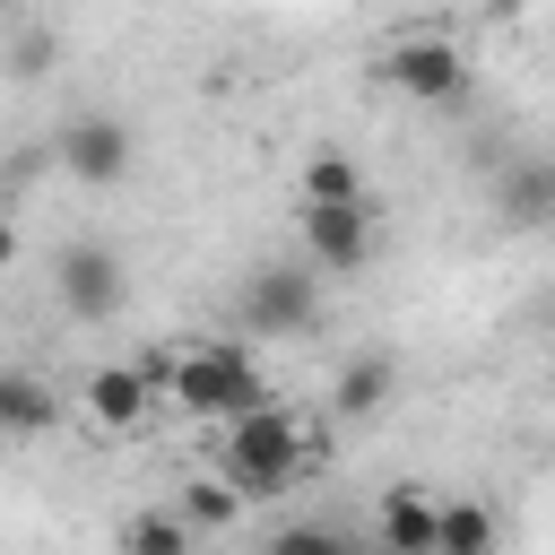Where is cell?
<instances>
[{"label": "cell", "instance_id": "1", "mask_svg": "<svg viewBox=\"0 0 555 555\" xmlns=\"http://www.w3.org/2000/svg\"><path fill=\"white\" fill-rule=\"evenodd\" d=\"M312 468V434H304V416L286 408V399H260V408H243V416H225V451H217V477L251 503V494H278V486H295Z\"/></svg>", "mask_w": 555, "mask_h": 555}, {"label": "cell", "instance_id": "2", "mask_svg": "<svg viewBox=\"0 0 555 555\" xmlns=\"http://www.w3.org/2000/svg\"><path fill=\"white\" fill-rule=\"evenodd\" d=\"M139 373H147L156 390H173V408H182V416H243V408H260V399H269V382H260L251 347H234V338L147 356Z\"/></svg>", "mask_w": 555, "mask_h": 555}, {"label": "cell", "instance_id": "3", "mask_svg": "<svg viewBox=\"0 0 555 555\" xmlns=\"http://www.w3.org/2000/svg\"><path fill=\"white\" fill-rule=\"evenodd\" d=\"M243 330H251V338H312V330H321V278H312L304 260L251 269V286H243Z\"/></svg>", "mask_w": 555, "mask_h": 555}, {"label": "cell", "instance_id": "4", "mask_svg": "<svg viewBox=\"0 0 555 555\" xmlns=\"http://www.w3.org/2000/svg\"><path fill=\"white\" fill-rule=\"evenodd\" d=\"M382 87L408 104H460L468 95V52L451 35H399L382 52Z\"/></svg>", "mask_w": 555, "mask_h": 555}, {"label": "cell", "instance_id": "5", "mask_svg": "<svg viewBox=\"0 0 555 555\" xmlns=\"http://www.w3.org/2000/svg\"><path fill=\"white\" fill-rule=\"evenodd\" d=\"M304 269L312 278H364L373 269V199H338V208L304 199Z\"/></svg>", "mask_w": 555, "mask_h": 555}, {"label": "cell", "instance_id": "6", "mask_svg": "<svg viewBox=\"0 0 555 555\" xmlns=\"http://www.w3.org/2000/svg\"><path fill=\"white\" fill-rule=\"evenodd\" d=\"M52 295L69 321H113L121 312V251L113 243H69L52 260Z\"/></svg>", "mask_w": 555, "mask_h": 555}, {"label": "cell", "instance_id": "7", "mask_svg": "<svg viewBox=\"0 0 555 555\" xmlns=\"http://www.w3.org/2000/svg\"><path fill=\"white\" fill-rule=\"evenodd\" d=\"M61 165H69L78 182L113 191V182L139 165V139H130V121H113V113H78V121H61Z\"/></svg>", "mask_w": 555, "mask_h": 555}, {"label": "cell", "instance_id": "8", "mask_svg": "<svg viewBox=\"0 0 555 555\" xmlns=\"http://www.w3.org/2000/svg\"><path fill=\"white\" fill-rule=\"evenodd\" d=\"M78 408H87L104 434H130V425H147L156 382H147L139 364H95V373H87V390H78Z\"/></svg>", "mask_w": 555, "mask_h": 555}, {"label": "cell", "instance_id": "9", "mask_svg": "<svg viewBox=\"0 0 555 555\" xmlns=\"http://www.w3.org/2000/svg\"><path fill=\"white\" fill-rule=\"evenodd\" d=\"M69 408H61V390L43 382V373H26V364H0V434L9 442H35V434H52Z\"/></svg>", "mask_w": 555, "mask_h": 555}, {"label": "cell", "instance_id": "10", "mask_svg": "<svg viewBox=\"0 0 555 555\" xmlns=\"http://www.w3.org/2000/svg\"><path fill=\"white\" fill-rule=\"evenodd\" d=\"M390 390H399V364L364 347V356H347V364H338V382H330V416L364 425V416H382V408H390Z\"/></svg>", "mask_w": 555, "mask_h": 555}, {"label": "cell", "instance_id": "11", "mask_svg": "<svg viewBox=\"0 0 555 555\" xmlns=\"http://www.w3.org/2000/svg\"><path fill=\"white\" fill-rule=\"evenodd\" d=\"M373 538H382V555H434V494L425 486H390L382 512H373Z\"/></svg>", "mask_w": 555, "mask_h": 555}, {"label": "cell", "instance_id": "12", "mask_svg": "<svg viewBox=\"0 0 555 555\" xmlns=\"http://www.w3.org/2000/svg\"><path fill=\"white\" fill-rule=\"evenodd\" d=\"M434 555H503V520L477 494H451L434 503Z\"/></svg>", "mask_w": 555, "mask_h": 555}, {"label": "cell", "instance_id": "13", "mask_svg": "<svg viewBox=\"0 0 555 555\" xmlns=\"http://www.w3.org/2000/svg\"><path fill=\"white\" fill-rule=\"evenodd\" d=\"M494 208H503V225H512V234H538V225H546V208H555V173H546V165H512V173H503V191H494Z\"/></svg>", "mask_w": 555, "mask_h": 555}, {"label": "cell", "instance_id": "14", "mask_svg": "<svg viewBox=\"0 0 555 555\" xmlns=\"http://www.w3.org/2000/svg\"><path fill=\"white\" fill-rule=\"evenodd\" d=\"M173 520H182L191 538H199V529H234V520H243V494H234L225 477H191V486L173 494Z\"/></svg>", "mask_w": 555, "mask_h": 555}, {"label": "cell", "instance_id": "15", "mask_svg": "<svg viewBox=\"0 0 555 555\" xmlns=\"http://www.w3.org/2000/svg\"><path fill=\"white\" fill-rule=\"evenodd\" d=\"M304 199H312V208L364 199V165H356L347 147H312V165H304Z\"/></svg>", "mask_w": 555, "mask_h": 555}, {"label": "cell", "instance_id": "16", "mask_svg": "<svg viewBox=\"0 0 555 555\" xmlns=\"http://www.w3.org/2000/svg\"><path fill=\"white\" fill-rule=\"evenodd\" d=\"M121 555H199V538L173 512H130L121 520Z\"/></svg>", "mask_w": 555, "mask_h": 555}, {"label": "cell", "instance_id": "17", "mask_svg": "<svg viewBox=\"0 0 555 555\" xmlns=\"http://www.w3.org/2000/svg\"><path fill=\"white\" fill-rule=\"evenodd\" d=\"M260 555H364V546H356L347 529H330V520H286Z\"/></svg>", "mask_w": 555, "mask_h": 555}, {"label": "cell", "instance_id": "18", "mask_svg": "<svg viewBox=\"0 0 555 555\" xmlns=\"http://www.w3.org/2000/svg\"><path fill=\"white\" fill-rule=\"evenodd\" d=\"M9 69H17V78H43V69H52V35H17Z\"/></svg>", "mask_w": 555, "mask_h": 555}, {"label": "cell", "instance_id": "19", "mask_svg": "<svg viewBox=\"0 0 555 555\" xmlns=\"http://www.w3.org/2000/svg\"><path fill=\"white\" fill-rule=\"evenodd\" d=\"M9 260H17V225L0 217V269H9Z\"/></svg>", "mask_w": 555, "mask_h": 555}, {"label": "cell", "instance_id": "20", "mask_svg": "<svg viewBox=\"0 0 555 555\" xmlns=\"http://www.w3.org/2000/svg\"><path fill=\"white\" fill-rule=\"evenodd\" d=\"M373 555H382V546H373Z\"/></svg>", "mask_w": 555, "mask_h": 555}]
</instances>
